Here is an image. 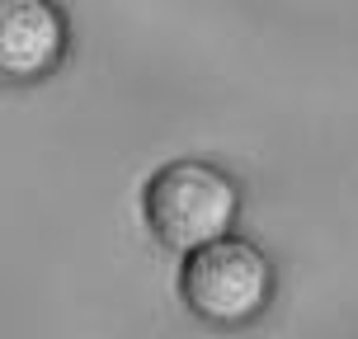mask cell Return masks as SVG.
Masks as SVG:
<instances>
[{"instance_id":"1","label":"cell","mask_w":358,"mask_h":339,"mask_svg":"<svg viewBox=\"0 0 358 339\" xmlns=\"http://www.w3.org/2000/svg\"><path fill=\"white\" fill-rule=\"evenodd\" d=\"M142 212L165 250L194 254L213 240H227L241 217V194L227 170L208 161H170L146 179Z\"/></svg>"},{"instance_id":"2","label":"cell","mask_w":358,"mask_h":339,"mask_svg":"<svg viewBox=\"0 0 358 339\" xmlns=\"http://www.w3.org/2000/svg\"><path fill=\"white\" fill-rule=\"evenodd\" d=\"M179 297L203 325L241 330L255 316H264V306L273 302V264L259 245L227 236V240L184 254Z\"/></svg>"},{"instance_id":"3","label":"cell","mask_w":358,"mask_h":339,"mask_svg":"<svg viewBox=\"0 0 358 339\" xmlns=\"http://www.w3.org/2000/svg\"><path fill=\"white\" fill-rule=\"evenodd\" d=\"M66 52V15L52 0H0V71L38 80Z\"/></svg>"}]
</instances>
